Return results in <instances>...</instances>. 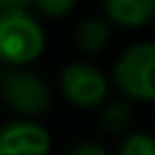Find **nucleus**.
Returning <instances> with one entry per match:
<instances>
[{"label": "nucleus", "instance_id": "obj_2", "mask_svg": "<svg viewBox=\"0 0 155 155\" xmlns=\"http://www.w3.org/2000/svg\"><path fill=\"white\" fill-rule=\"evenodd\" d=\"M155 46L153 41H138L121 51L114 63L111 82L128 102H153L155 99Z\"/></svg>", "mask_w": 155, "mask_h": 155}, {"label": "nucleus", "instance_id": "obj_13", "mask_svg": "<svg viewBox=\"0 0 155 155\" xmlns=\"http://www.w3.org/2000/svg\"><path fill=\"white\" fill-rule=\"evenodd\" d=\"M0 10H2V0H0Z\"/></svg>", "mask_w": 155, "mask_h": 155}, {"label": "nucleus", "instance_id": "obj_12", "mask_svg": "<svg viewBox=\"0 0 155 155\" xmlns=\"http://www.w3.org/2000/svg\"><path fill=\"white\" fill-rule=\"evenodd\" d=\"M31 5V0H2V7H22L27 10Z\"/></svg>", "mask_w": 155, "mask_h": 155}, {"label": "nucleus", "instance_id": "obj_5", "mask_svg": "<svg viewBox=\"0 0 155 155\" xmlns=\"http://www.w3.org/2000/svg\"><path fill=\"white\" fill-rule=\"evenodd\" d=\"M51 153V133L31 121L15 119L0 126V155H48Z\"/></svg>", "mask_w": 155, "mask_h": 155}, {"label": "nucleus", "instance_id": "obj_11", "mask_svg": "<svg viewBox=\"0 0 155 155\" xmlns=\"http://www.w3.org/2000/svg\"><path fill=\"white\" fill-rule=\"evenodd\" d=\"M65 155H109V153L94 140H80V143H73L65 150Z\"/></svg>", "mask_w": 155, "mask_h": 155}, {"label": "nucleus", "instance_id": "obj_7", "mask_svg": "<svg viewBox=\"0 0 155 155\" xmlns=\"http://www.w3.org/2000/svg\"><path fill=\"white\" fill-rule=\"evenodd\" d=\"M73 41L87 56L102 53L111 41V24L104 17H94V15L82 17L73 29Z\"/></svg>", "mask_w": 155, "mask_h": 155}, {"label": "nucleus", "instance_id": "obj_10", "mask_svg": "<svg viewBox=\"0 0 155 155\" xmlns=\"http://www.w3.org/2000/svg\"><path fill=\"white\" fill-rule=\"evenodd\" d=\"M78 0H31L29 7H34L41 17H48V19H58V17H65L73 12Z\"/></svg>", "mask_w": 155, "mask_h": 155}, {"label": "nucleus", "instance_id": "obj_6", "mask_svg": "<svg viewBox=\"0 0 155 155\" xmlns=\"http://www.w3.org/2000/svg\"><path fill=\"white\" fill-rule=\"evenodd\" d=\"M104 15L109 24L140 29L155 17V0H104Z\"/></svg>", "mask_w": 155, "mask_h": 155}, {"label": "nucleus", "instance_id": "obj_9", "mask_svg": "<svg viewBox=\"0 0 155 155\" xmlns=\"http://www.w3.org/2000/svg\"><path fill=\"white\" fill-rule=\"evenodd\" d=\"M114 155H155V140L150 133L143 131L126 133V138L116 145Z\"/></svg>", "mask_w": 155, "mask_h": 155}, {"label": "nucleus", "instance_id": "obj_3", "mask_svg": "<svg viewBox=\"0 0 155 155\" xmlns=\"http://www.w3.org/2000/svg\"><path fill=\"white\" fill-rule=\"evenodd\" d=\"M0 92L7 107L15 114H19V119H31V121L46 114L53 102L48 82L27 68H10L0 73Z\"/></svg>", "mask_w": 155, "mask_h": 155}, {"label": "nucleus", "instance_id": "obj_8", "mask_svg": "<svg viewBox=\"0 0 155 155\" xmlns=\"http://www.w3.org/2000/svg\"><path fill=\"white\" fill-rule=\"evenodd\" d=\"M136 119V111L128 99H114L107 102L99 111V126L107 136H126L131 133V124Z\"/></svg>", "mask_w": 155, "mask_h": 155}, {"label": "nucleus", "instance_id": "obj_14", "mask_svg": "<svg viewBox=\"0 0 155 155\" xmlns=\"http://www.w3.org/2000/svg\"><path fill=\"white\" fill-rule=\"evenodd\" d=\"M0 73H2V68H0Z\"/></svg>", "mask_w": 155, "mask_h": 155}, {"label": "nucleus", "instance_id": "obj_1", "mask_svg": "<svg viewBox=\"0 0 155 155\" xmlns=\"http://www.w3.org/2000/svg\"><path fill=\"white\" fill-rule=\"evenodd\" d=\"M44 46L46 34L29 10H0V63L10 68H24L44 53Z\"/></svg>", "mask_w": 155, "mask_h": 155}, {"label": "nucleus", "instance_id": "obj_4", "mask_svg": "<svg viewBox=\"0 0 155 155\" xmlns=\"http://www.w3.org/2000/svg\"><path fill=\"white\" fill-rule=\"evenodd\" d=\"M61 94L68 104L78 109H97L104 104L109 94V80L107 75L87 61H73L61 70L58 78Z\"/></svg>", "mask_w": 155, "mask_h": 155}]
</instances>
